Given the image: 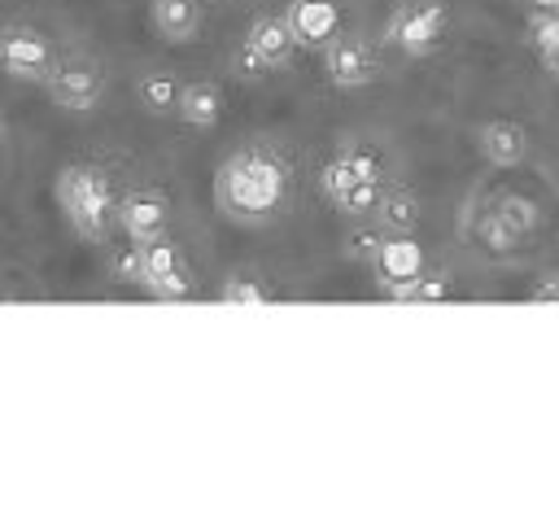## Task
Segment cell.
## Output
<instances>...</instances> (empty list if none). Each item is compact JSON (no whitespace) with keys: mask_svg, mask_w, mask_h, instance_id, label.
Here are the masks:
<instances>
[{"mask_svg":"<svg viewBox=\"0 0 559 524\" xmlns=\"http://www.w3.org/2000/svg\"><path fill=\"white\" fill-rule=\"evenodd\" d=\"M297 48V35L288 26V17H275V13H258L245 31V48H240V70L249 74H262V70H280L288 66Z\"/></svg>","mask_w":559,"mask_h":524,"instance_id":"4","label":"cell"},{"mask_svg":"<svg viewBox=\"0 0 559 524\" xmlns=\"http://www.w3.org/2000/svg\"><path fill=\"white\" fill-rule=\"evenodd\" d=\"M376 218H380L384 231H415V227H419V201H415L406 188H393V192L380 196Z\"/></svg>","mask_w":559,"mask_h":524,"instance_id":"17","label":"cell"},{"mask_svg":"<svg viewBox=\"0 0 559 524\" xmlns=\"http://www.w3.org/2000/svg\"><path fill=\"white\" fill-rule=\"evenodd\" d=\"M114 275H122V279L140 284V275H144V253H140V245H135V240H131L127 249H118V253H114Z\"/></svg>","mask_w":559,"mask_h":524,"instance_id":"20","label":"cell"},{"mask_svg":"<svg viewBox=\"0 0 559 524\" xmlns=\"http://www.w3.org/2000/svg\"><path fill=\"white\" fill-rule=\"evenodd\" d=\"M319 188H323V196H328L341 214L367 218V214H376V205H380V196H384V162H380L376 148H362V144L341 148L336 157L323 162Z\"/></svg>","mask_w":559,"mask_h":524,"instance_id":"2","label":"cell"},{"mask_svg":"<svg viewBox=\"0 0 559 524\" xmlns=\"http://www.w3.org/2000/svg\"><path fill=\"white\" fill-rule=\"evenodd\" d=\"M293 170L280 148L245 144L214 175V201L231 223H271L288 205Z\"/></svg>","mask_w":559,"mask_h":524,"instance_id":"1","label":"cell"},{"mask_svg":"<svg viewBox=\"0 0 559 524\" xmlns=\"http://www.w3.org/2000/svg\"><path fill=\"white\" fill-rule=\"evenodd\" d=\"M140 253H144V275H140V284H144L157 301H179V297L192 293V271H188V262H183V253H179V245H175L170 236L144 240Z\"/></svg>","mask_w":559,"mask_h":524,"instance_id":"6","label":"cell"},{"mask_svg":"<svg viewBox=\"0 0 559 524\" xmlns=\"http://www.w3.org/2000/svg\"><path fill=\"white\" fill-rule=\"evenodd\" d=\"M218 297L223 301H236V306H266L271 301V293L253 275H227V284L218 288Z\"/></svg>","mask_w":559,"mask_h":524,"instance_id":"19","label":"cell"},{"mask_svg":"<svg viewBox=\"0 0 559 524\" xmlns=\"http://www.w3.org/2000/svg\"><path fill=\"white\" fill-rule=\"evenodd\" d=\"M175 114H179L188 127L210 131V127H218V118H223V92H218L214 83H205V79H201V83H183Z\"/></svg>","mask_w":559,"mask_h":524,"instance_id":"14","label":"cell"},{"mask_svg":"<svg viewBox=\"0 0 559 524\" xmlns=\"http://www.w3.org/2000/svg\"><path fill=\"white\" fill-rule=\"evenodd\" d=\"M480 153H485L489 166L511 170V166H520L524 153H528V131H524L520 122H511V118H493V122L480 127Z\"/></svg>","mask_w":559,"mask_h":524,"instance_id":"13","label":"cell"},{"mask_svg":"<svg viewBox=\"0 0 559 524\" xmlns=\"http://www.w3.org/2000/svg\"><path fill=\"white\" fill-rule=\"evenodd\" d=\"M323 74L332 87H367L380 74V52L358 35H336L323 48Z\"/></svg>","mask_w":559,"mask_h":524,"instance_id":"8","label":"cell"},{"mask_svg":"<svg viewBox=\"0 0 559 524\" xmlns=\"http://www.w3.org/2000/svg\"><path fill=\"white\" fill-rule=\"evenodd\" d=\"M371 271L380 279V288L393 297L402 284H411V279H419L428 271L424 266V245L411 231H384V240L371 253Z\"/></svg>","mask_w":559,"mask_h":524,"instance_id":"9","label":"cell"},{"mask_svg":"<svg viewBox=\"0 0 559 524\" xmlns=\"http://www.w3.org/2000/svg\"><path fill=\"white\" fill-rule=\"evenodd\" d=\"M166 223H170V201H166L157 188H131V192L118 201V227H122L127 240H135V245L166 236Z\"/></svg>","mask_w":559,"mask_h":524,"instance_id":"10","label":"cell"},{"mask_svg":"<svg viewBox=\"0 0 559 524\" xmlns=\"http://www.w3.org/2000/svg\"><path fill=\"white\" fill-rule=\"evenodd\" d=\"M445 293H450V279H445L441 271H424L419 279L402 284L393 297H397V301H441Z\"/></svg>","mask_w":559,"mask_h":524,"instance_id":"18","label":"cell"},{"mask_svg":"<svg viewBox=\"0 0 559 524\" xmlns=\"http://www.w3.org/2000/svg\"><path fill=\"white\" fill-rule=\"evenodd\" d=\"M380 240H384V236H380V231H354V236H349V240H345V249H349V253H354V258H371V253H376V245H380Z\"/></svg>","mask_w":559,"mask_h":524,"instance_id":"21","label":"cell"},{"mask_svg":"<svg viewBox=\"0 0 559 524\" xmlns=\"http://www.w3.org/2000/svg\"><path fill=\"white\" fill-rule=\"evenodd\" d=\"M52 48L39 31L31 26H9L0 31V66L13 74V79H48L52 70Z\"/></svg>","mask_w":559,"mask_h":524,"instance_id":"11","label":"cell"},{"mask_svg":"<svg viewBox=\"0 0 559 524\" xmlns=\"http://www.w3.org/2000/svg\"><path fill=\"white\" fill-rule=\"evenodd\" d=\"M48 96L61 105V109H92L105 92V74L92 57H61L52 61L48 70Z\"/></svg>","mask_w":559,"mask_h":524,"instance_id":"7","label":"cell"},{"mask_svg":"<svg viewBox=\"0 0 559 524\" xmlns=\"http://www.w3.org/2000/svg\"><path fill=\"white\" fill-rule=\"evenodd\" d=\"M533 301H559V275H550V279H542V284L533 288Z\"/></svg>","mask_w":559,"mask_h":524,"instance_id":"22","label":"cell"},{"mask_svg":"<svg viewBox=\"0 0 559 524\" xmlns=\"http://www.w3.org/2000/svg\"><path fill=\"white\" fill-rule=\"evenodd\" d=\"M179 83H175V74H166V70H148V74H140V83H135V96H140V105L148 109V114H175V105H179Z\"/></svg>","mask_w":559,"mask_h":524,"instance_id":"16","label":"cell"},{"mask_svg":"<svg viewBox=\"0 0 559 524\" xmlns=\"http://www.w3.org/2000/svg\"><path fill=\"white\" fill-rule=\"evenodd\" d=\"M153 26L170 39V44H183L197 35L201 26V13L192 0H153Z\"/></svg>","mask_w":559,"mask_h":524,"instance_id":"15","label":"cell"},{"mask_svg":"<svg viewBox=\"0 0 559 524\" xmlns=\"http://www.w3.org/2000/svg\"><path fill=\"white\" fill-rule=\"evenodd\" d=\"M445 22L450 13L441 4H406L389 17L384 26V39L393 48H402L406 57H428L432 48H441V35H445Z\"/></svg>","mask_w":559,"mask_h":524,"instance_id":"5","label":"cell"},{"mask_svg":"<svg viewBox=\"0 0 559 524\" xmlns=\"http://www.w3.org/2000/svg\"><path fill=\"white\" fill-rule=\"evenodd\" d=\"M284 17H288L297 44H306V48H328L341 35V9L332 0H288Z\"/></svg>","mask_w":559,"mask_h":524,"instance_id":"12","label":"cell"},{"mask_svg":"<svg viewBox=\"0 0 559 524\" xmlns=\"http://www.w3.org/2000/svg\"><path fill=\"white\" fill-rule=\"evenodd\" d=\"M57 201H61V214L70 218V227L83 236V240H105L109 227L118 223V196H114V183L105 170L96 166H66L57 175Z\"/></svg>","mask_w":559,"mask_h":524,"instance_id":"3","label":"cell"}]
</instances>
